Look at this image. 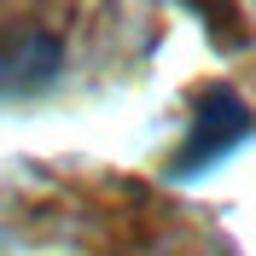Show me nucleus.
I'll return each mask as SVG.
<instances>
[{
    "instance_id": "f03ea898",
    "label": "nucleus",
    "mask_w": 256,
    "mask_h": 256,
    "mask_svg": "<svg viewBox=\"0 0 256 256\" xmlns=\"http://www.w3.org/2000/svg\"><path fill=\"white\" fill-rule=\"evenodd\" d=\"M64 76V41L35 24H0V105L47 94Z\"/></svg>"
},
{
    "instance_id": "f257e3e1",
    "label": "nucleus",
    "mask_w": 256,
    "mask_h": 256,
    "mask_svg": "<svg viewBox=\"0 0 256 256\" xmlns=\"http://www.w3.org/2000/svg\"><path fill=\"white\" fill-rule=\"evenodd\" d=\"M256 140V111L244 105L227 82H210L192 94V122H186V140L180 152L169 158V175L175 180H192L204 175V169H222L239 146Z\"/></svg>"
},
{
    "instance_id": "7ed1b4c3",
    "label": "nucleus",
    "mask_w": 256,
    "mask_h": 256,
    "mask_svg": "<svg viewBox=\"0 0 256 256\" xmlns=\"http://www.w3.org/2000/svg\"><path fill=\"white\" fill-rule=\"evenodd\" d=\"M186 6L210 24L216 41H239V24H233V12H227V0H186Z\"/></svg>"
}]
</instances>
